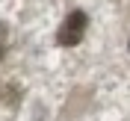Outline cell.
<instances>
[{
    "label": "cell",
    "instance_id": "obj_3",
    "mask_svg": "<svg viewBox=\"0 0 130 121\" xmlns=\"http://www.w3.org/2000/svg\"><path fill=\"white\" fill-rule=\"evenodd\" d=\"M127 47H130V41H127Z\"/></svg>",
    "mask_w": 130,
    "mask_h": 121
},
{
    "label": "cell",
    "instance_id": "obj_1",
    "mask_svg": "<svg viewBox=\"0 0 130 121\" xmlns=\"http://www.w3.org/2000/svg\"><path fill=\"white\" fill-rule=\"evenodd\" d=\"M86 27H89V15L83 9H74L68 12V18L62 21V27L56 30V44L59 47H77L86 36Z\"/></svg>",
    "mask_w": 130,
    "mask_h": 121
},
{
    "label": "cell",
    "instance_id": "obj_2",
    "mask_svg": "<svg viewBox=\"0 0 130 121\" xmlns=\"http://www.w3.org/2000/svg\"><path fill=\"white\" fill-rule=\"evenodd\" d=\"M0 56H3V44H0Z\"/></svg>",
    "mask_w": 130,
    "mask_h": 121
}]
</instances>
